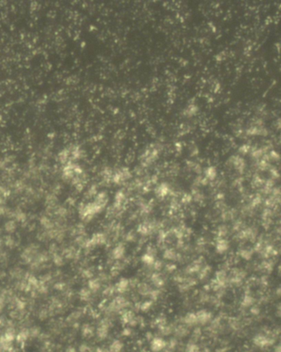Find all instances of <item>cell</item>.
Segmentation results:
<instances>
[{
    "label": "cell",
    "mask_w": 281,
    "mask_h": 352,
    "mask_svg": "<svg viewBox=\"0 0 281 352\" xmlns=\"http://www.w3.org/2000/svg\"><path fill=\"white\" fill-rule=\"evenodd\" d=\"M186 352H199V348L196 344L191 343V344L187 346Z\"/></svg>",
    "instance_id": "5b68a950"
},
{
    "label": "cell",
    "mask_w": 281,
    "mask_h": 352,
    "mask_svg": "<svg viewBox=\"0 0 281 352\" xmlns=\"http://www.w3.org/2000/svg\"><path fill=\"white\" fill-rule=\"evenodd\" d=\"M5 228L7 231H13L16 229V224L13 221H8L5 225Z\"/></svg>",
    "instance_id": "8992f818"
},
{
    "label": "cell",
    "mask_w": 281,
    "mask_h": 352,
    "mask_svg": "<svg viewBox=\"0 0 281 352\" xmlns=\"http://www.w3.org/2000/svg\"><path fill=\"white\" fill-rule=\"evenodd\" d=\"M122 347H123V345H122V343L120 341H118V340L114 341V342L111 343V345H110V350H109V351L110 352H120L121 350H122Z\"/></svg>",
    "instance_id": "3957f363"
},
{
    "label": "cell",
    "mask_w": 281,
    "mask_h": 352,
    "mask_svg": "<svg viewBox=\"0 0 281 352\" xmlns=\"http://www.w3.org/2000/svg\"><path fill=\"white\" fill-rule=\"evenodd\" d=\"M30 337V331L29 329L27 328H23L22 330L20 331L18 334L16 336V340L18 343L20 344H23L27 341V339Z\"/></svg>",
    "instance_id": "7a4b0ae2"
},
{
    "label": "cell",
    "mask_w": 281,
    "mask_h": 352,
    "mask_svg": "<svg viewBox=\"0 0 281 352\" xmlns=\"http://www.w3.org/2000/svg\"><path fill=\"white\" fill-rule=\"evenodd\" d=\"M167 346V342L164 339L161 337L153 338L150 344L151 350L153 352L162 351Z\"/></svg>",
    "instance_id": "6da1fadb"
},
{
    "label": "cell",
    "mask_w": 281,
    "mask_h": 352,
    "mask_svg": "<svg viewBox=\"0 0 281 352\" xmlns=\"http://www.w3.org/2000/svg\"><path fill=\"white\" fill-rule=\"evenodd\" d=\"M30 337H39V334H40V330H39V328H37V327H33V328H31V329H30Z\"/></svg>",
    "instance_id": "277c9868"
}]
</instances>
